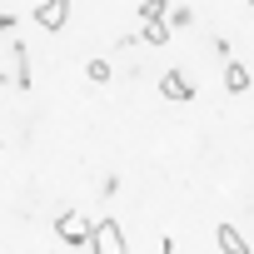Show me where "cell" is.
I'll use <instances>...</instances> for the list:
<instances>
[{
	"label": "cell",
	"instance_id": "52a82bcc",
	"mask_svg": "<svg viewBox=\"0 0 254 254\" xmlns=\"http://www.w3.org/2000/svg\"><path fill=\"white\" fill-rule=\"evenodd\" d=\"M10 50H15V85L30 90V50H25V40H10Z\"/></svg>",
	"mask_w": 254,
	"mask_h": 254
},
{
	"label": "cell",
	"instance_id": "8992f818",
	"mask_svg": "<svg viewBox=\"0 0 254 254\" xmlns=\"http://www.w3.org/2000/svg\"><path fill=\"white\" fill-rule=\"evenodd\" d=\"M214 239H219V249H224V254H249V239H244V234H239L229 219L214 229Z\"/></svg>",
	"mask_w": 254,
	"mask_h": 254
},
{
	"label": "cell",
	"instance_id": "3957f363",
	"mask_svg": "<svg viewBox=\"0 0 254 254\" xmlns=\"http://www.w3.org/2000/svg\"><path fill=\"white\" fill-rule=\"evenodd\" d=\"M65 20H70V0H40V5H35V25L40 30H65Z\"/></svg>",
	"mask_w": 254,
	"mask_h": 254
},
{
	"label": "cell",
	"instance_id": "8fae6325",
	"mask_svg": "<svg viewBox=\"0 0 254 254\" xmlns=\"http://www.w3.org/2000/svg\"><path fill=\"white\" fill-rule=\"evenodd\" d=\"M85 75H90L95 85H110V60H90V65H85Z\"/></svg>",
	"mask_w": 254,
	"mask_h": 254
},
{
	"label": "cell",
	"instance_id": "30bf717a",
	"mask_svg": "<svg viewBox=\"0 0 254 254\" xmlns=\"http://www.w3.org/2000/svg\"><path fill=\"white\" fill-rule=\"evenodd\" d=\"M170 0H140V20H165Z\"/></svg>",
	"mask_w": 254,
	"mask_h": 254
},
{
	"label": "cell",
	"instance_id": "9c48e42d",
	"mask_svg": "<svg viewBox=\"0 0 254 254\" xmlns=\"http://www.w3.org/2000/svg\"><path fill=\"white\" fill-rule=\"evenodd\" d=\"M170 35H175V30H170L165 20H145V35H140V40H150V45H170Z\"/></svg>",
	"mask_w": 254,
	"mask_h": 254
},
{
	"label": "cell",
	"instance_id": "7c38bea8",
	"mask_svg": "<svg viewBox=\"0 0 254 254\" xmlns=\"http://www.w3.org/2000/svg\"><path fill=\"white\" fill-rule=\"evenodd\" d=\"M15 25V15H5V10H0V30H10Z\"/></svg>",
	"mask_w": 254,
	"mask_h": 254
},
{
	"label": "cell",
	"instance_id": "6da1fadb",
	"mask_svg": "<svg viewBox=\"0 0 254 254\" xmlns=\"http://www.w3.org/2000/svg\"><path fill=\"white\" fill-rule=\"evenodd\" d=\"M90 249H95V254H130V244H125V229H120L115 219L90 224Z\"/></svg>",
	"mask_w": 254,
	"mask_h": 254
},
{
	"label": "cell",
	"instance_id": "277c9868",
	"mask_svg": "<svg viewBox=\"0 0 254 254\" xmlns=\"http://www.w3.org/2000/svg\"><path fill=\"white\" fill-rule=\"evenodd\" d=\"M160 95H165V100H194V80H190L185 70H165V75H160Z\"/></svg>",
	"mask_w": 254,
	"mask_h": 254
},
{
	"label": "cell",
	"instance_id": "7a4b0ae2",
	"mask_svg": "<svg viewBox=\"0 0 254 254\" xmlns=\"http://www.w3.org/2000/svg\"><path fill=\"white\" fill-rule=\"evenodd\" d=\"M55 239H65L70 249H75V244H90V219H85L80 209L60 214V219H55Z\"/></svg>",
	"mask_w": 254,
	"mask_h": 254
},
{
	"label": "cell",
	"instance_id": "4fadbf2b",
	"mask_svg": "<svg viewBox=\"0 0 254 254\" xmlns=\"http://www.w3.org/2000/svg\"><path fill=\"white\" fill-rule=\"evenodd\" d=\"M249 5H254V0H249Z\"/></svg>",
	"mask_w": 254,
	"mask_h": 254
},
{
	"label": "cell",
	"instance_id": "ba28073f",
	"mask_svg": "<svg viewBox=\"0 0 254 254\" xmlns=\"http://www.w3.org/2000/svg\"><path fill=\"white\" fill-rule=\"evenodd\" d=\"M165 25H170V30H190V25H194V10H190V5H175V10H165Z\"/></svg>",
	"mask_w": 254,
	"mask_h": 254
},
{
	"label": "cell",
	"instance_id": "5b68a950",
	"mask_svg": "<svg viewBox=\"0 0 254 254\" xmlns=\"http://www.w3.org/2000/svg\"><path fill=\"white\" fill-rule=\"evenodd\" d=\"M249 85H254L249 65H244V60H224V90H229V95H244Z\"/></svg>",
	"mask_w": 254,
	"mask_h": 254
}]
</instances>
